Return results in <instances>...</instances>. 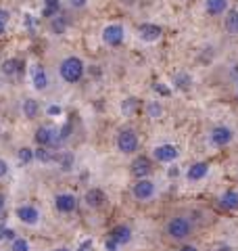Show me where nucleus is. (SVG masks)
<instances>
[{
	"label": "nucleus",
	"mask_w": 238,
	"mask_h": 251,
	"mask_svg": "<svg viewBox=\"0 0 238 251\" xmlns=\"http://www.w3.org/2000/svg\"><path fill=\"white\" fill-rule=\"evenodd\" d=\"M9 19H11V13L6 9H0V36L6 31V25H9Z\"/></svg>",
	"instance_id": "28"
},
{
	"label": "nucleus",
	"mask_w": 238,
	"mask_h": 251,
	"mask_svg": "<svg viewBox=\"0 0 238 251\" xmlns=\"http://www.w3.org/2000/svg\"><path fill=\"white\" fill-rule=\"evenodd\" d=\"M215 205L226 211V214H236L238 211V186H228L215 195Z\"/></svg>",
	"instance_id": "12"
},
{
	"label": "nucleus",
	"mask_w": 238,
	"mask_h": 251,
	"mask_svg": "<svg viewBox=\"0 0 238 251\" xmlns=\"http://www.w3.org/2000/svg\"><path fill=\"white\" fill-rule=\"evenodd\" d=\"M203 13L211 19H219L232 11V0H201Z\"/></svg>",
	"instance_id": "15"
},
{
	"label": "nucleus",
	"mask_w": 238,
	"mask_h": 251,
	"mask_svg": "<svg viewBox=\"0 0 238 251\" xmlns=\"http://www.w3.org/2000/svg\"><path fill=\"white\" fill-rule=\"evenodd\" d=\"M125 38H128V29H125V25L119 21L107 23V25L100 29V42L105 46H109V49H119V46H123Z\"/></svg>",
	"instance_id": "7"
},
{
	"label": "nucleus",
	"mask_w": 238,
	"mask_h": 251,
	"mask_svg": "<svg viewBox=\"0 0 238 251\" xmlns=\"http://www.w3.org/2000/svg\"><path fill=\"white\" fill-rule=\"evenodd\" d=\"M146 115L150 117V120H159V117L163 115V105L159 103V100H148L146 103Z\"/></svg>",
	"instance_id": "24"
},
{
	"label": "nucleus",
	"mask_w": 238,
	"mask_h": 251,
	"mask_svg": "<svg viewBox=\"0 0 238 251\" xmlns=\"http://www.w3.org/2000/svg\"><path fill=\"white\" fill-rule=\"evenodd\" d=\"M11 170H13L11 161L6 159V157L0 155V180H6V178H9V176H11Z\"/></svg>",
	"instance_id": "26"
},
{
	"label": "nucleus",
	"mask_w": 238,
	"mask_h": 251,
	"mask_svg": "<svg viewBox=\"0 0 238 251\" xmlns=\"http://www.w3.org/2000/svg\"><path fill=\"white\" fill-rule=\"evenodd\" d=\"M201 230V216L198 211L192 209H176L163 220L161 226V237L171 243V245H184L190 243L196 232Z\"/></svg>",
	"instance_id": "1"
},
{
	"label": "nucleus",
	"mask_w": 238,
	"mask_h": 251,
	"mask_svg": "<svg viewBox=\"0 0 238 251\" xmlns=\"http://www.w3.org/2000/svg\"><path fill=\"white\" fill-rule=\"evenodd\" d=\"M0 128H2V120H0Z\"/></svg>",
	"instance_id": "34"
},
{
	"label": "nucleus",
	"mask_w": 238,
	"mask_h": 251,
	"mask_svg": "<svg viewBox=\"0 0 238 251\" xmlns=\"http://www.w3.org/2000/svg\"><path fill=\"white\" fill-rule=\"evenodd\" d=\"M15 220L21 224V226H25V228H31V230H36L42 226V209H40L36 203H19L17 207H15Z\"/></svg>",
	"instance_id": "6"
},
{
	"label": "nucleus",
	"mask_w": 238,
	"mask_h": 251,
	"mask_svg": "<svg viewBox=\"0 0 238 251\" xmlns=\"http://www.w3.org/2000/svg\"><path fill=\"white\" fill-rule=\"evenodd\" d=\"M52 205H54V211H57L59 216H65V218L73 216L79 209V197L71 191H61L52 197Z\"/></svg>",
	"instance_id": "10"
},
{
	"label": "nucleus",
	"mask_w": 238,
	"mask_h": 251,
	"mask_svg": "<svg viewBox=\"0 0 238 251\" xmlns=\"http://www.w3.org/2000/svg\"><path fill=\"white\" fill-rule=\"evenodd\" d=\"M178 251H201V249H198L194 243H184V245L178 247Z\"/></svg>",
	"instance_id": "31"
},
{
	"label": "nucleus",
	"mask_w": 238,
	"mask_h": 251,
	"mask_svg": "<svg viewBox=\"0 0 238 251\" xmlns=\"http://www.w3.org/2000/svg\"><path fill=\"white\" fill-rule=\"evenodd\" d=\"M29 86L36 92H46L50 86V74L46 72V67L42 63H34L29 65Z\"/></svg>",
	"instance_id": "13"
},
{
	"label": "nucleus",
	"mask_w": 238,
	"mask_h": 251,
	"mask_svg": "<svg viewBox=\"0 0 238 251\" xmlns=\"http://www.w3.org/2000/svg\"><path fill=\"white\" fill-rule=\"evenodd\" d=\"M209 174H211V163L205 159H198V161H192L184 170V180L188 184H198L203 180H207Z\"/></svg>",
	"instance_id": "11"
},
{
	"label": "nucleus",
	"mask_w": 238,
	"mask_h": 251,
	"mask_svg": "<svg viewBox=\"0 0 238 251\" xmlns=\"http://www.w3.org/2000/svg\"><path fill=\"white\" fill-rule=\"evenodd\" d=\"M205 147L209 151H224L230 149L238 140V128L230 122H213L207 130H205Z\"/></svg>",
	"instance_id": "3"
},
{
	"label": "nucleus",
	"mask_w": 238,
	"mask_h": 251,
	"mask_svg": "<svg viewBox=\"0 0 238 251\" xmlns=\"http://www.w3.org/2000/svg\"><path fill=\"white\" fill-rule=\"evenodd\" d=\"M136 36L140 38L142 42H146V44H155L161 40V36H163V27L161 25H157V23H140L138 29H136Z\"/></svg>",
	"instance_id": "16"
},
{
	"label": "nucleus",
	"mask_w": 238,
	"mask_h": 251,
	"mask_svg": "<svg viewBox=\"0 0 238 251\" xmlns=\"http://www.w3.org/2000/svg\"><path fill=\"white\" fill-rule=\"evenodd\" d=\"M136 107H138V99H125L123 100V111L125 113H134V111H136Z\"/></svg>",
	"instance_id": "29"
},
{
	"label": "nucleus",
	"mask_w": 238,
	"mask_h": 251,
	"mask_svg": "<svg viewBox=\"0 0 238 251\" xmlns=\"http://www.w3.org/2000/svg\"><path fill=\"white\" fill-rule=\"evenodd\" d=\"M180 147L176 143H159L150 149V159L155 163H161V166H173L180 159Z\"/></svg>",
	"instance_id": "8"
},
{
	"label": "nucleus",
	"mask_w": 238,
	"mask_h": 251,
	"mask_svg": "<svg viewBox=\"0 0 238 251\" xmlns=\"http://www.w3.org/2000/svg\"><path fill=\"white\" fill-rule=\"evenodd\" d=\"M65 4L71 11H84V9H88L90 0H65Z\"/></svg>",
	"instance_id": "27"
},
{
	"label": "nucleus",
	"mask_w": 238,
	"mask_h": 251,
	"mask_svg": "<svg viewBox=\"0 0 238 251\" xmlns=\"http://www.w3.org/2000/svg\"><path fill=\"white\" fill-rule=\"evenodd\" d=\"M0 251H9V249H0Z\"/></svg>",
	"instance_id": "35"
},
{
	"label": "nucleus",
	"mask_w": 238,
	"mask_h": 251,
	"mask_svg": "<svg viewBox=\"0 0 238 251\" xmlns=\"http://www.w3.org/2000/svg\"><path fill=\"white\" fill-rule=\"evenodd\" d=\"M232 92H234V99L238 100V77H234V80H232Z\"/></svg>",
	"instance_id": "33"
},
{
	"label": "nucleus",
	"mask_w": 238,
	"mask_h": 251,
	"mask_svg": "<svg viewBox=\"0 0 238 251\" xmlns=\"http://www.w3.org/2000/svg\"><path fill=\"white\" fill-rule=\"evenodd\" d=\"M2 72H4L6 75L15 74V72H17V61H15V59H11V61H4V65H2Z\"/></svg>",
	"instance_id": "30"
},
{
	"label": "nucleus",
	"mask_w": 238,
	"mask_h": 251,
	"mask_svg": "<svg viewBox=\"0 0 238 251\" xmlns=\"http://www.w3.org/2000/svg\"><path fill=\"white\" fill-rule=\"evenodd\" d=\"M134 241V228L130 224H115L113 228H111L109 232V241H107V249L109 251H117L119 247H125L130 245V243Z\"/></svg>",
	"instance_id": "9"
},
{
	"label": "nucleus",
	"mask_w": 238,
	"mask_h": 251,
	"mask_svg": "<svg viewBox=\"0 0 238 251\" xmlns=\"http://www.w3.org/2000/svg\"><path fill=\"white\" fill-rule=\"evenodd\" d=\"M21 113H23V117H27V120H36V117L40 115V100H38L36 97L23 99V103H21Z\"/></svg>",
	"instance_id": "20"
},
{
	"label": "nucleus",
	"mask_w": 238,
	"mask_h": 251,
	"mask_svg": "<svg viewBox=\"0 0 238 251\" xmlns=\"http://www.w3.org/2000/svg\"><path fill=\"white\" fill-rule=\"evenodd\" d=\"M107 201H109L107 193L102 191V188H98V186L88 188V191L84 193V197H82V203L86 207H90V209H102L107 205Z\"/></svg>",
	"instance_id": "17"
},
{
	"label": "nucleus",
	"mask_w": 238,
	"mask_h": 251,
	"mask_svg": "<svg viewBox=\"0 0 238 251\" xmlns=\"http://www.w3.org/2000/svg\"><path fill=\"white\" fill-rule=\"evenodd\" d=\"M153 159L150 155H136L130 163V176L134 180H142V178H150L153 176Z\"/></svg>",
	"instance_id": "14"
},
{
	"label": "nucleus",
	"mask_w": 238,
	"mask_h": 251,
	"mask_svg": "<svg viewBox=\"0 0 238 251\" xmlns=\"http://www.w3.org/2000/svg\"><path fill=\"white\" fill-rule=\"evenodd\" d=\"M61 13V0H44V15L46 17H54Z\"/></svg>",
	"instance_id": "25"
},
{
	"label": "nucleus",
	"mask_w": 238,
	"mask_h": 251,
	"mask_svg": "<svg viewBox=\"0 0 238 251\" xmlns=\"http://www.w3.org/2000/svg\"><path fill=\"white\" fill-rule=\"evenodd\" d=\"M6 205H9V199H6V195L4 193H0V214L6 209Z\"/></svg>",
	"instance_id": "32"
},
{
	"label": "nucleus",
	"mask_w": 238,
	"mask_h": 251,
	"mask_svg": "<svg viewBox=\"0 0 238 251\" xmlns=\"http://www.w3.org/2000/svg\"><path fill=\"white\" fill-rule=\"evenodd\" d=\"M130 195L136 203H153L159 197V182L150 176V178H142V180H134L130 186Z\"/></svg>",
	"instance_id": "5"
},
{
	"label": "nucleus",
	"mask_w": 238,
	"mask_h": 251,
	"mask_svg": "<svg viewBox=\"0 0 238 251\" xmlns=\"http://www.w3.org/2000/svg\"><path fill=\"white\" fill-rule=\"evenodd\" d=\"M67 29H69V21L65 19V15H63V13L54 15V17L48 19V31H50L54 38L65 36V34H67Z\"/></svg>",
	"instance_id": "19"
},
{
	"label": "nucleus",
	"mask_w": 238,
	"mask_h": 251,
	"mask_svg": "<svg viewBox=\"0 0 238 251\" xmlns=\"http://www.w3.org/2000/svg\"><path fill=\"white\" fill-rule=\"evenodd\" d=\"M9 251H34V247L25 237H13L9 241Z\"/></svg>",
	"instance_id": "23"
},
{
	"label": "nucleus",
	"mask_w": 238,
	"mask_h": 251,
	"mask_svg": "<svg viewBox=\"0 0 238 251\" xmlns=\"http://www.w3.org/2000/svg\"><path fill=\"white\" fill-rule=\"evenodd\" d=\"M192 84H194V80H192V75H190L188 72H176V75H173V88L176 90H180V92H188V90H192Z\"/></svg>",
	"instance_id": "21"
},
{
	"label": "nucleus",
	"mask_w": 238,
	"mask_h": 251,
	"mask_svg": "<svg viewBox=\"0 0 238 251\" xmlns=\"http://www.w3.org/2000/svg\"><path fill=\"white\" fill-rule=\"evenodd\" d=\"M224 27L230 36H238V11L236 9H232L224 17Z\"/></svg>",
	"instance_id": "22"
},
{
	"label": "nucleus",
	"mask_w": 238,
	"mask_h": 251,
	"mask_svg": "<svg viewBox=\"0 0 238 251\" xmlns=\"http://www.w3.org/2000/svg\"><path fill=\"white\" fill-rule=\"evenodd\" d=\"M88 74V63L82 54H75V52H67L57 61L54 65V75H57L59 84L63 86H75L79 84Z\"/></svg>",
	"instance_id": "2"
},
{
	"label": "nucleus",
	"mask_w": 238,
	"mask_h": 251,
	"mask_svg": "<svg viewBox=\"0 0 238 251\" xmlns=\"http://www.w3.org/2000/svg\"><path fill=\"white\" fill-rule=\"evenodd\" d=\"M36 143H38L40 147H44V149L57 145V143H59L57 130L50 128V126H42V128H38V130H36Z\"/></svg>",
	"instance_id": "18"
},
{
	"label": "nucleus",
	"mask_w": 238,
	"mask_h": 251,
	"mask_svg": "<svg viewBox=\"0 0 238 251\" xmlns=\"http://www.w3.org/2000/svg\"><path fill=\"white\" fill-rule=\"evenodd\" d=\"M115 149L119 155L125 157H136L140 151V134L134 128H121L115 134Z\"/></svg>",
	"instance_id": "4"
}]
</instances>
